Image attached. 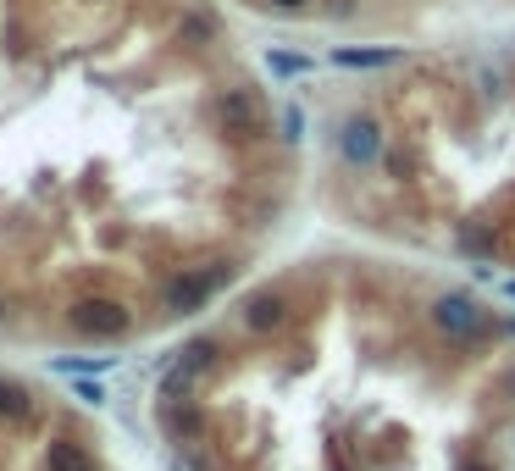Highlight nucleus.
<instances>
[{"label":"nucleus","instance_id":"obj_1","mask_svg":"<svg viewBox=\"0 0 515 471\" xmlns=\"http://www.w3.org/2000/svg\"><path fill=\"white\" fill-rule=\"evenodd\" d=\"M211 128L228 145H266L277 139V111L255 84H228L211 95Z\"/></svg>","mask_w":515,"mask_h":471},{"label":"nucleus","instance_id":"obj_2","mask_svg":"<svg viewBox=\"0 0 515 471\" xmlns=\"http://www.w3.org/2000/svg\"><path fill=\"white\" fill-rule=\"evenodd\" d=\"M233 272H239V266H233L228 255H216V261H200V266H172L167 278H161L156 300H161V311H167V316H194V311H205L216 294L228 289Z\"/></svg>","mask_w":515,"mask_h":471},{"label":"nucleus","instance_id":"obj_3","mask_svg":"<svg viewBox=\"0 0 515 471\" xmlns=\"http://www.w3.org/2000/svg\"><path fill=\"white\" fill-rule=\"evenodd\" d=\"M61 322L84 344H122L133 333V305L117 300V294H72Z\"/></svg>","mask_w":515,"mask_h":471},{"label":"nucleus","instance_id":"obj_4","mask_svg":"<svg viewBox=\"0 0 515 471\" xmlns=\"http://www.w3.org/2000/svg\"><path fill=\"white\" fill-rule=\"evenodd\" d=\"M427 322H432V333H444L449 344H471V339H488V333H493V311H488V305H482L471 289L432 294Z\"/></svg>","mask_w":515,"mask_h":471},{"label":"nucleus","instance_id":"obj_5","mask_svg":"<svg viewBox=\"0 0 515 471\" xmlns=\"http://www.w3.org/2000/svg\"><path fill=\"white\" fill-rule=\"evenodd\" d=\"M233 316H239V327L250 339H272V333H283V327L294 322V300H288L283 283H261V289L244 294Z\"/></svg>","mask_w":515,"mask_h":471},{"label":"nucleus","instance_id":"obj_6","mask_svg":"<svg viewBox=\"0 0 515 471\" xmlns=\"http://www.w3.org/2000/svg\"><path fill=\"white\" fill-rule=\"evenodd\" d=\"M333 150H338V161H349V167H372V161H383V150H388L383 122H377L372 111H349V117H338Z\"/></svg>","mask_w":515,"mask_h":471},{"label":"nucleus","instance_id":"obj_7","mask_svg":"<svg viewBox=\"0 0 515 471\" xmlns=\"http://www.w3.org/2000/svg\"><path fill=\"white\" fill-rule=\"evenodd\" d=\"M156 422H161V433L183 449L200 444V433H205V411L194 399H156Z\"/></svg>","mask_w":515,"mask_h":471},{"label":"nucleus","instance_id":"obj_8","mask_svg":"<svg viewBox=\"0 0 515 471\" xmlns=\"http://www.w3.org/2000/svg\"><path fill=\"white\" fill-rule=\"evenodd\" d=\"M39 416V394L17 377H0V427H23Z\"/></svg>","mask_w":515,"mask_h":471},{"label":"nucleus","instance_id":"obj_9","mask_svg":"<svg viewBox=\"0 0 515 471\" xmlns=\"http://www.w3.org/2000/svg\"><path fill=\"white\" fill-rule=\"evenodd\" d=\"M45 471H100L95 455H89L84 438H72V433H56L45 444Z\"/></svg>","mask_w":515,"mask_h":471},{"label":"nucleus","instance_id":"obj_10","mask_svg":"<svg viewBox=\"0 0 515 471\" xmlns=\"http://www.w3.org/2000/svg\"><path fill=\"white\" fill-rule=\"evenodd\" d=\"M178 361L194 372V383H205V377L222 366V344H216V339H194V344H183V350H178Z\"/></svg>","mask_w":515,"mask_h":471},{"label":"nucleus","instance_id":"obj_11","mask_svg":"<svg viewBox=\"0 0 515 471\" xmlns=\"http://www.w3.org/2000/svg\"><path fill=\"white\" fill-rule=\"evenodd\" d=\"M399 50L394 45H366V50H333V67H355V73H372V67H394Z\"/></svg>","mask_w":515,"mask_h":471},{"label":"nucleus","instance_id":"obj_12","mask_svg":"<svg viewBox=\"0 0 515 471\" xmlns=\"http://www.w3.org/2000/svg\"><path fill=\"white\" fill-rule=\"evenodd\" d=\"M222 34V23H216V12H183V23H178V45H211V39Z\"/></svg>","mask_w":515,"mask_h":471},{"label":"nucleus","instance_id":"obj_13","mask_svg":"<svg viewBox=\"0 0 515 471\" xmlns=\"http://www.w3.org/2000/svg\"><path fill=\"white\" fill-rule=\"evenodd\" d=\"M460 255H471V261H488V255H493V228H488V222H466V228H460Z\"/></svg>","mask_w":515,"mask_h":471},{"label":"nucleus","instance_id":"obj_14","mask_svg":"<svg viewBox=\"0 0 515 471\" xmlns=\"http://www.w3.org/2000/svg\"><path fill=\"white\" fill-rule=\"evenodd\" d=\"M266 73L272 78H305L311 73V56H300V50H266Z\"/></svg>","mask_w":515,"mask_h":471},{"label":"nucleus","instance_id":"obj_15","mask_svg":"<svg viewBox=\"0 0 515 471\" xmlns=\"http://www.w3.org/2000/svg\"><path fill=\"white\" fill-rule=\"evenodd\" d=\"M277 139H283V145H300L305 139V106H294V100L277 106Z\"/></svg>","mask_w":515,"mask_h":471},{"label":"nucleus","instance_id":"obj_16","mask_svg":"<svg viewBox=\"0 0 515 471\" xmlns=\"http://www.w3.org/2000/svg\"><path fill=\"white\" fill-rule=\"evenodd\" d=\"M416 167H421V156L410 145H388L383 150V172H394V178H416Z\"/></svg>","mask_w":515,"mask_h":471},{"label":"nucleus","instance_id":"obj_17","mask_svg":"<svg viewBox=\"0 0 515 471\" xmlns=\"http://www.w3.org/2000/svg\"><path fill=\"white\" fill-rule=\"evenodd\" d=\"M50 372H61V377H72V372H100V361H78V355H56V361H50Z\"/></svg>","mask_w":515,"mask_h":471},{"label":"nucleus","instance_id":"obj_18","mask_svg":"<svg viewBox=\"0 0 515 471\" xmlns=\"http://www.w3.org/2000/svg\"><path fill=\"white\" fill-rule=\"evenodd\" d=\"M266 12H283V17H300V12H311V0H266Z\"/></svg>","mask_w":515,"mask_h":471},{"label":"nucleus","instance_id":"obj_19","mask_svg":"<svg viewBox=\"0 0 515 471\" xmlns=\"http://www.w3.org/2000/svg\"><path fill=\"white\" fill-rule=\"evenodd\" d=\"M72 394L84 399V405H106V388H100V383H78Z\"/></svg>","mask_w":515,"mask_h":471},{"label":"nucleus","instance_id":"obj_20","mask_svg":"<svg viewBox=\"0 0 515 471\" xmlns=\"http://www.w3.org/2000/svg\"><path fill=\"white\" fill-rule=\"evenodd\" d=\"M327 12H333V17H355V0H327Z\"/></svg>","mask_w":515,"mask_h":471},{"label":"nucleus","instance_id":"obj_21","mask_svg":"<svg viewBox=\"0 0 515 471\" xmlns=\"http://www.w3.org/2000/svg\"><path fill=\"white\" fill-rule=\"evenodd\" d=\"M466 471H493V466H488L482 455H471V460H466Z\"/></svg>","mask_w":515,"mask_h":471},{"label":"nucleus","instance_id":"obj_22","mask_svg":"<svg viewBox=\"0 0 515 471\" xmlns=\"http://www.w3.org/2000/svg\"><path fill=\"white\" fill-rule=\"evenodd\" d=\"M6 316H12V305H6V294H0V327H6Z\"/></svg>","mask_w":515,"mask_h":471},{"label":"nucleus","instance_id":"obj_23","mask_svg":"<svg viewBox=\"0 0 515 471\" xmlns=\"http://www.w3.org/2000/svg\"><path fill=\"white\" fill-rule=\"evenodd\" d=\"M504 294H510V300H515V278H504Z\"/></svg>","mask_w":515,"mask_h":471}]
</instances>
